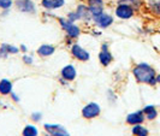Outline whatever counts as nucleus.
Returning a JSON list of instances; mask_svg holds the SVG:
<instances>
[{
    "instance_id": "nucleus-1",
    "label": "nucleus",
    "mask_w": 160,
    "mask_h": 136,
    "mask_svg": "<svg viewBox=\"0 0 160 136\" xmlns=\"http://www.w3.org/2000/svg\"><path fill=\"white\" fill-rule=\"evenodd\" d=\"M132 75L135 77L137 83L141 84H148L151 87L157 86V71L153 68L152 65H149L148 63H137L134 68H132Z\"/></svg>"
},
{
    "instance_id": "nucleus-2",
    "label": "nucleus",
    "mask_w": 160,
    "mask_h": 136,
    "mask_svg": "<svg viewBox=\"0 0 160 136\" xmlns=\"http://www.w3.org/2000/svg\"><path fill=\"white\" fill-rule=\"evenodd\" d=\"M58 22L60 24L62 29L66 33L68 38H70L72 40L77 39L81 35V28L73 22H70L68 18H64V17H59L58 18Z\"/></svg>"
},
{
    "instance_id": "nucleus-3",
    "label": "nucleus",
    "mask_w": 160,
    "mask_h": 136,
    "mask_svg": "<svg viewBox=\"0 0 160 136\" xmlns=\"http://www.w3.org/2000/svg\"><path fill=\"white\" fill-rule=\"evenodd\" d=\"M136 10L134 6L129 5V4H117V6L114 8V15L117 18L119 19H131L132 17L135 16Z\"/></svg>"
},
{
    "instance_id": "nucleus-4",
    "label": "nucleus",
    "mask_w": 160,
    "mask_h": 136,
    "mask_svg": "<svg viewBox=\"0 0 160 136\" xmlns=\"http://www.w3.org/2000/svg\"><path fill=\"white\" fill-rule=\"evenodd\" d=\"M100 113H101V107L95 101H90L88 104H86L81 111V114L84 119H94L100 116Z\"/></svg>"
},
{
    "instance_id": "nucleus-5",
    "label": "nucleus",
    "mask_w": 160,
    "mask_h": 136,
    "mask_svg": "<svg viewBox=\"0 0 160 136\" xmlns=\"http://www.w3.org/2000/svg\"><path fill=\"white\" fill-rule=\"evenodd\" d=\"M13 5L22 13L27 15L36 13V4L32 0H13Z\"/></svg>"
},
{
    "instance_id": "nucleus-6",
    "label": "nucleus",
    "mask_w": 160,
    "mask_h": 136,
    "mask_svg": "<svg viewBox=\"0 0 160 136\" xmlns=\"http://www.w3.org/2000/svg\"><path fill=\"white\" fill-rule=\"evenodd\" d=\"M70 53L75 59L80 62H88L90 59V53L78 43H72L70 46Z\"/></svg>"
},
{
    "instance_id": "nucleus-7",
    "label": "nucleus",
    "mask_w": 160,
    "mask_h": 136,
    "mask_svg": "<svg viewBox=\"0 0 160 136\" xmlns=\"http://www.w3.org/2000/svg\"><path fill=\"white\" fill-rule=\"evenodd\" d=\"M45 131L53 136H70V133L66 128H64L62 124L57 123H46L43 124Z\"/></svg>"
},
{
    "instance_id": "nucleus-8",
    "label": "nucleus",
    "mask_w": 160,
    "mask_h": 136,
    "mask_svg": "<svg viewBox=\"0 0 160 136\" xmlns=\"http://www.w3.org/2000/svg\"><path fill=\"white\" fill-rule=\"evenodd\" d=\"M93 22H94V24H95L98 28H100V29H107V28H110L113 24L114 18L110 13L102 12L101 15L94 17L93 18Z\"/></svg>"
},
{
    "instance_id": "nucleus-9",
    "label": "nucleus",
    "mask_w": 160,
    "mask_h": 136,
    "mask_svg": "<svg viewBox=\"0 0 160 136\" xmlns=\"http://www.w3.org/2000/svg\"><path fill=\"white\" fill-rule=\"evenodd\" d=\"M87 6L92 17L94 18L105 12V0H87Z\"/></svg>"
},
{
    "instance_id": "nucleus-10",
    "label": "nucleus",
    "mask_w": 160,
    "mask_h": 136,
    "mask_svg": "<svg viewBox=\"0 0 160 136\" xmlns=\"http://www.w3.org/2000/svg\"><path fill=\"white\" fill-rule=\"evenodd\" d=\"M98 58H99L100 64L102 65L104 68H107L113 62V56L112 53L110 52V49H108V45L107 43H102L101 45V49L99 52Z\"/></svg>"
},
{
    "instance_id": "nucleus-11",
    "label": "nucleus",
    "mask_w": 160,
    "mask_h": 136,
    "mask_svg": "<svg viewBox=\"0 0 160 136\" xmlns=\"http://www.w3.org/2000/svg\"><path fill=\"white\" fill-rule=\"evenodd\" d=\"M76 77H77V70L75 65L68 64L63 66V69L60 70V78L65 80L66 82H72L76 80Z\"/></svg>"
},
{
    "instance_id": "nucleus-12",
    "label": "nucleus",
    "mask_w": 160,
    "mask_h": 136,
    "mask_svg": "<svg viewBox=\"0 0 160 136\" xmlns=\"http://www.w3.org/2000/svg\"><path fill=\"white\" fill-rule=\"evenodd\" d=\"M146 120V117L143 114V111L142 110H138V111H135V112L129 113L125 118V123L128 125H137V124H143V122Z\"/></svg>"
},
{
    "instance_id": "nucleus-13",
    "label": "nucleus",
    "mask_w": 160,
    "mask_h": 136,
    "mask_svg": "<svg viewBox=\"0 0 160 136\" xmlns=\"http://www.w3.org/2000/svg\"><path fill=\"white\" fill-rule=\"evenodd\" d=\"M19 47H17V46H13V45H11V43H6V42H4V43H1L0 45V58H2V59H6L8 56H11V54H17V53H19Z\"/></svg>"
},
{
    "instance_id": "nucleus-14",
    "label": "nucleus",
    "mask_w": 160,
    "mask_h": 136,
    "mask_svg": "<svg viewBox=\"0 0 160 136\" xmlns=\"http://www.w3.org/2000/svg\"><path fill=\"white\" fill-rule=\"evenodd\" d=\"M40 4L46 11H54L58 8H64L65 0H41Z\"/></svg>"
},
{
    "instance_id": "nucleus-15",
    "label": "nucleus",
    "mask_w": 160,
    "mask_h": 136,
    "mask_svg": "<svg viewBox=\"0 0 160 136\" xmlns=\"http://www.w3.org/2000/svg\"><path fill=\"white\" fill-rule=\"evenodd\" d=\"M36 53L41 58H48V57L53 56L56 53V46L49 45V43H43L36 49Z\"/></svg>"
},
{
    "instance_id": "nucleus-16",
    "label": "nucleus",
    "mask_w": 160,
    "mask_h": 136,
    "mask_svg": "<svg viewBox=\"0 0 160 136\" xmlns=\"http://www.w3.org/2000/svg\"><path fill=\"white\" fill-rule=\"evenodd\" d=\"M75 11L77 12V15L80 17V21H86V22H88V21H92V19H93V17H92L90 12H89L88 6H87L86 4H78Z\"/></svg>"
},
{
    "instance_id": "nucleus-17",
    "label": "nucleus",
    "mask_w": 160,
    "mask_h": 136,
    "mask_svg": "<svg viewBox=\"0 0 160 136\" xmlns=\"http://www.w3.org/2000/svg\"><path fill=\"white\" fill-rule=\"evenodd\" d=\"M13 92V84L8 78H1L0 80V94L2 96L11 95Z\"/></svg>"
},
{
    "instance_id": "nucleus-18",
    "label": "nucleus",
    "mask_w": 160,
    "mask_h": 136,
    "mask_svg": "<svg viewBox=\"0 0 160 136\" xmlns=\"http://www.w3.org/2000/svg\"><path fill=\"white\" fill-rule=\"evenodd\" d=\"M142 111H143V114L144 117H146V119L148 120H154L157 119V117H158V108L154 106V105H146L143 108H142Z\"/></svg>"
},
{
    "instance_id": "nucleus-19",
    "label": "nucleus",
    "mask_w": 160,
    "mask_h": 136,
    "mask_svg": "<svg viewBox=\"0 0 160 136\" xmlns=\"http://www.w3.org/2000/svg\"><path fill=\"white\" fill-rule=\"evenodd\" d=\"M131 134L134 136H149V130L142 124H137L131 128Z\"/></svg>"
},
{
    "instance_id": "nucleus-20",
    "label": "nucleus",
    "mask_w": 160,
    "mask_h": 136,
    "mask_svg": "<svg viewBox=\"0 0 160 136\" xmlns=\"http://www.w3.org/2000/svg\"><path fill=\"white\" fill-rule=\"evenodd\" d=\"M22 136H39V129L34 124H27L22 130Z\"/></svg>"
},
{
    "instance_id": "nucleus-21",
    "label": "nucleus",
    "mask_w": 160,
    "mask_h": 136,
    "mask_svg": "<svg viewBox=\"0 0 160 136\" xmlns=\"http://www.w3.org/2000/svg\"><path fill=\"white\" fill-rule=\"evenodd\" d=\"M148 8L154 15L160 16V1H158V0H149L148 1Z\"/></svg>"
},
{
    "instance_id": "nucleus-22",
    "label": "nucleus",
    "mask_w": 160,
    "mask_h": 136,
    "mask_svg": "<svg viewBox=\"0 0 160 136\" xmlns=\"http://www.w3.org/2000/svg\"><path fill=\"white\" fill-rule=\"evenodd\" d=\"M117 4H129L131 6H134L135 10H138V8L142 6V0H116Z\"/></svg>"
},
{
    "instance_id": "nucleus-23",
    "label": "nucleus",
    "mask_w": 160,
    "mask_h": 136,
    "mask_svg": "<svg viewBox=\"0 0 160 136\" xmlns=\"http://www.w3.org/2000/svg\"><path fill=\"white\" fill-rule=\"evenodd\" d=\"M13 5V0H0V8L1 10H10Z\"/></svg>"
},
{
    "instance_id": "nucleus-24",
    "label": "nucleus",
    "mask_w": 160,
    "mask_h": 136,
    "mask_svg": "<svg viewBox=\"0 0 160 136\" xmlns=\"http://www.w3.org/2000/svg\"><path fill=\"white\" fill-rule=\"evenodd\" d=\"M66 18H68L70 22H73V23H76L77 21H80V17H78V15H77V12H76V11H71V12H69Z\"/></svg>"
},
{
    "instance_id": "nucleus-25",
    "label": "nucleus",
    "mask_w": 160,
    "mask_h": 136,
    "mask_svg": "<svg viewBox=\"0 0 160 136\" xmlns=\"http://www.w3.org/2000/svg\"><path fill=\"white\" fill-rule=\"evenodd\" d=\"M22 60H23V63L25 65H32V63H34V58L32 56H29V54H27V53L23 54Z\"/></svg>"
},
{
    "instance_id": "nucleus-26",
    "label": "nucleus",
    "mask_w": 160,
    "mask_h": 136,
    "mask_svg": "<svg viewBox=\"0 0 160 136\" xmlns=\"http://www.w3.org/2000/svg\"><path fill=\"white\" fill-rule=\"evenodd\" d=\"M30 118H32V122L38 123V122H40V120L42 119V113L41 112H32V116H30Z\"/></svg>"
},
{
    "instance_id": "nucleus-27",
    "label": "nucleus",
    "mask_w": 160,
    "mask_h": 136,
    "mask_svg": "<svg viewBox=\"0 0 160 136\" xmlns=\"http://www.w3.org/2000/svg\"><path fill=\"white\" fill-rule=\"evenodd\" d=\"M10 98H11V99H12V100H13L15 103H19V96L17 95V94H15L13 92L11 93V95H10Z\"/></svg>"
},
{
    "instance_id": "nucleus-28",
    "label": "nucleus",
    "mask_w": 160,
    "mask_h": 136,
    "mask_svg": "<svg viewBox=\"0 0 160 136\" xmlns=\"http://www.w3.org/2000/svg\"><path fill=\"white\" fill-rule=\"evenodd\" d=\"M19 49H21V51H22V52H24V53H25V52H27V51H28V48H27V46H25V45H24V43H22V45H21V46H19Z\"/></svg>"
},
{
    "instance_id": "nucleus-29",
    "label": "nucleus",
    "mask_w": 160,
    "mask_h": 136,
    "mask_svg": "<svg viewBox=\"0 0 160 136\" xmlns=\"http://www.w3.org/2000/svg\"><path fill=\"white\" fill-rule=\"evenodd\" d=\"M157 83L158 84L160 83V75H157Z\"/></svg>"
},
{
    "instance_id": "nucleus-30",
    "label": "nucleus",
    "mask_w": 160,
    "mask_h": 136,
    "mask_svg": "<svg viewBox=\"0 0 160 136\" xmlns=\"http://www.w3.org/2000/svg\"><path fill=\"white\" fill-rule=\"evenodd\" d=\"M45 136H53V135H51V134H48V133H45Z\"/></svg>"
}]
</instances>
